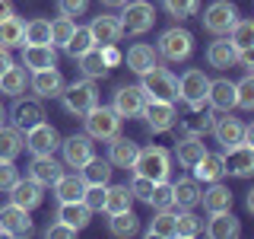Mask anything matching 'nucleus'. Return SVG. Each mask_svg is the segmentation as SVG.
I'll return each mask as SVG.
<instances>
[{
  "mask_svg": "<svg viewBox=\"0 0 254 239\" xmlns=\"http://www.w3.org/2000/svg\"><path fill=\"white\" fill-rule=\"evenodd\" d=\"M133 175H143V179H149V182H165L169 179V172H172V156H169V150L165 147H143L137 150V156H133Z\"/></svg>",
  "mask_w": 254,
  "mask_h": 239,
  "instance_id": "1",
  "label": "nucleus"
},
{
  "mask_svg": "<svg viewBox=\"0 0 254 239\" xmlns=\"http://www.w3.org/2000/svg\"><path fill=\"white\" fill-rule=\"evenodd\" d=\"M121 121H124V118L118 115L111 106H92L83 115L86 134H89L92 140H111V137H118V134H121Z\"/></svg>",
  "mask_w": 254,
  "mask_h": 239,
  "instance_id": "2",
  "label": "nucleus"
},
{
  "mask_svg": "<svg viewBox=\"0 0 254 239\" xmlns=\"http://www.w3.org/2000/svg\"><path fill=\"white\" fill-rule=\"evenodd\" d=\"M140 90L146 99H162V102H175L178 99V80L172 77V70L165 67H156L146 70V74H140Z\"/></svg>",
  "mask_w": 254,
  "mask_h": 239,
  "instance_id": "3",
  "label": "nucleus"
},
{
  "mask_svg": "<svg viewBox=\"0 0 254 239\" xmlns=\"http://www.w3.org/2000/svg\"><path fill=\"white\" fill-rule=\"evenodd\" d=\"M206 96H210V77L197 67L185 70L178 80V99H185V106L190 112H200L206 106Z\"/></svg>",
  "mask_w": 254,
  "mask_h": 239,
  "instance_id": "4",
  "label": "nucleus"
},
{
  "mask_svg": "<svg viewBox=\"0 0 254 239\" xmlns=\"http://www.w3.org/2000/svg\"><path fill=\"white\" fill-rule=\"evenodd\" d=\"M61 102H64V109H67L70 115L83 118L92 106H99V93H95V83H92L89 77L79 80V83H70V86L64 83V90H61Z\"/></svg>",
  "mask_w": 254,
  "mask_h": 239,
  "instance_id": "5",
  "label": "nucleus"
},
{
  "mask_svg": "<svg viewBox=\"0 0 254 239\" xmlns=\"http://www.w3.org/2000/svg\"><path fill=\"white\" fill-rule=\"evenodd\" d=\"M118 22H121V32H127V35H143L156 22V6L146 3V0H127Z\"/></svg>",
  "mask_w": 254,
  "mask_h": 239,
  "instance_id": "6",
  "label": "nucleus"
},
{
  "mask_svg": "<svg viewBox=\"0 0 254 239\" xmlns=\"http://www.w3.org/2000/svg\"><path fill=\"white\" fill-rule=\"evenodd\" d=\"M190 51H194V35H190L188 29H165L162 35H159V45H156V54H162L165 61L178 64V61H188Z\"/></svg>",
  "mask_w": 254,
  "mask_h": 239,
  "instance_id": "7",
  "label": "nucleus"
},
{
  "mask_svg": "<svg viewBox=\"0 0 254 239\" xmlns=\"http://www.w3.org/2000/svg\"><path fill=\"white\" fill-rule=\"evenodd\" d=\"M235 22H238V10L229 0H213L203 13V29L213 32V35H229V29H232Z\"/></svg>",
  "mask_w": 254,
  "mask_h": 239,
  "instance_id": "8",
  "label": "nucleus"
},
{
  "mask_svg": "<svg viewBox=\"0 0 254 239\" xmlns=\"http://www.w3.org/2000/svg\"><path fill=\"white\" fill-rule=\"evenodd\" d=\"M140 118H146V127L153 134L172 131L175 121H178V112H175V102H162V99H146Z\"/></svg>",
  "mask_w": 254,
  "mask_h": 239,
  "instance_id": "9",
  "label": "nucleus"
},
{
  "mask_svg": "<svg viewBox=\"0 0 254 239\" xmlns=\"http://www.w3.org/2000/svg\"><path fill=\"white\" fill-rule=\"evenodd\" d=\"M222 169L229 175H238V179H248L254 172V143H235V147H226L222 153Z\"/></svg>",
  "mask_w": 254,
  "mask_h": 239,
  "instance_id": "10",
  "label": "nucleus"
},
{
  "mask_svg": "<svg viewBox=\"0 0 254 239\" xmlns=\"http://www.w3.org/2000/svg\"><path fill=\"white\" fill-rule=\"evenodd\" d=\"M58 147H61V134L54 131L48 121H38V124H32L26 131V150L32 156H48Z\"/></svg>",
  "mask_w": 254,
  "mask_h": 239,
  "instance_id": "11",
  "label": "nucleus"
},
{
  "mask_svg": "<svg viewBox=\"0 0 254 239\" xmlns=\"http://www.w3.org/2000/svg\"><path fill=\"white\" fill-rule=\"evenodd\" d=\"M61 150H64V163H67L70 169H83V166L95 156L89 134H73V137L61 140Z\"/></svg>",
  "mask_w": 254,
  "mask_h": 239,
  "instance_id": "12",
  "label": "nucleus"
},
{
  "mask_svg": "<svg viewBox=\"0 0 254 239\" xmlns=\"http://www.w3.org/2000/svg\"><path fill=\"white\" fill-rule=\"evenodd\" d=\"M32 233V220H29V211L26 207H16V204H6L0 207V236H29Z\"/></svg>",
  "mask_w": 254,
  "mask_h": 239,
  "instance_id": "13",
  "label": "nucleus"
},
{
  "mask_svg": "<svg viewBox=\"0 0 254 239\" xmlns=\"http://www.w3.org/2000/svg\"><path fill=\"white\" fill-rule=\"evenodd\" d=\"M42 201H45V185H38L35 179H16V185L10 188V204L16 207L35 211Z\"/></svg>",
  "mask_w": 254,
  "mask_h": 239,
  "instance_id": "14",
  "label": "nucleus"
},
{
  "mask_svg": "<svg viewBox=\"0 0 254 239\" xmlns=\"http://www.w3.org/2000/svg\"><path fill=\"white\" fill-rule=\"evenodd\" d=\"M143 106H146V96H143L140 86H121L115 93V102H111V109L121 118H140Z\"/></svg>",
  "mask_w": 254,
  "mask_h": 239,
  "instance_id": "15",
  "label": "nucleus"
},
{
  "mask_svg": "<svg viewBox=\"0 0 254 239\" xmlns=\"http://www.w3.org/2000/svg\"><path fill=\"white\" fill-rule=\"evenodd\" d=\"M64 90V77L58 67H45V70H32V93L38 99H54Z\"/></svg>",
  "mask_w": 254,
  "mask_h": 239,
  "instance_id": "16",
  "label": "nucleus"
},
{
  "mask_svg": "<svg viewBox=\"0 0 254 239\" xmlns=\"http://www.w3.org/2000/svg\"><path fill=\"white\" fill-rule=\"evenodd\" d=\"M238 233H242V223L232 211H216L206 220V236L210 239H235Z\"/></svg>",
  "mask_w": 254,
  "mask_h": 239,
  "instance_id": "17",
  "label": "nucleus"
},
{
  "mask_svg": "<svg viewBox=\"0 0 254 239\" xmlns=\"http://www.w3.org/2000/svg\"><path fill=\"white\" fill-rule=\"evenodd\" d=\"M10 115H13V124L19 127V131H29L32 124L45 121V109H42L38 99H19V96H16V106H13Z\"/></svg>",
  "mask_w": 254,
  "mask_h": 239,
  "instance_id": "18",
  "label": "nucleus"
},
{
  "mask_svg": "<svg viewBox=\"0 0 254 239\" xmlns=\"http://www.w3.org/2000/svg\"><path fill=\"white\" fill-rule=\"evenodd\" d=\"M121 61H127V67L133 70V74H146V70H153L156 64H159V54H156V48L153 45H146V42H137V45H130L127 48V58H121Z\"/></svg>",
  "mask_w": 254,
  "mask_h": 239,
  "instance_id": "19",
  "label": "nucleus"
},
{
  "mask_svg": "<svg viewBox=\"0 0 254 239\" xmlns=\"http://www.w3.org/2000/svg\"><path fill=\"white\" fill-rule=\"evenodd\" d=\"M22 67H29V70L58 67V51H54V45H22Z\"/></svg>",
  "mask_w": 254,
  "mask_h": 239,
  "instance_id": "20",
  "label": "nucleus"
},
{
  "mask_svg": "<svg viewBox=\"0 0 254 239\" xmlns=\"http://www.w3.org/2000/svg\"><path fill=\"white\" fill-rule=\"evenodd\" d=\"M200 182L197 179H178L172 182V198H175V207H181V211H194L197 204H200Z\"/></svg>",
  "mask_w": 254,
  "mask_h": 239,
  "instance_id": "21",
  "label": "nucleus"
},
{
  "mask_svg": "<svg viewBox=\"0 0 254 239\" xmlns=\"http://www.w3.org/2000/svg\"><path fill=\"white\" fill-rule=\"evenodd\" d=\"M137 150H140V147H137L133 140H127V137H121V134H118V137L108 140V163L118 166V169H130Z\"/></svg>",
  "mask_w": 254,
  "mask_h": 239,
  "instance_id": "22",
  "label": "nucleus"
},
{
  "mask_svg": "<svg viewBox=\"0 0 254 239\" xmlns=\"http://www.w3.org/2000/svg\"><path fill=\"white\" fill-rule=\"evenodd\" d=\"M206 102H210L216 112H232L235 109V83L232 80H210V96H206Z\"/></svg>",
  "mask_w": 254,
  "mask_h": 239,
  "instance_id": "23",
  "label": "nucleus"
},
{
  "mask_svg": "<svg viewBox=\"0 0 254 239\" xmlns=\"http://www.w3.org/2000/svg\"><path fill=\"white\" fill-rule=\"evenodd\" d=\"M235 45L229 42V35H216V42L206 48V61H210V67L216 70H226V67H235Z\"/></svg>",
  "mask_w": 254,
  "mask_h": 239,
  "instance_id": "24",
  "label": "nucleus"
},
{
  "mask_svg": "<svg viewBox=\"0 0 254 239\" xmlns=\"http://www.w3.org/2000/svg\"><path fill=\"white\" fill-rule=\"evenodd\" d=\"M210 127H213V134H216V140L222 143V150H226V147H235V143L245 140V127L248 124H242L238 118H216Z\"/></svg>",
  "mask_w": 254,
  "mask_h": 239,
  "instance_id": "25",
  "label": "nucleus"
},
{
  "mask_svg": "<svg viewBox=\"0 0 254 239\" xmlns=\"http://www.w3.org/2000/svg\"><path fill=\"white\" fill-rule=\"evenodd\" d=\"M89 32L95 38V45H115L118 38L124 35L121 32V22H118V16H95L89 22Z\"/></svg>",
  "mask_w": 254,
  "mask_h": 239,
  "instance_id": "26",
  "label": "nucleus"
},
{
  "mask_svg": "<svg viewBox=\"0 0 254 239\" xmlns=\"http://www.w3.org/2000/svg\"><path fill=\"white\" fill-rule=\"evenodd\" d=\"M26 150V131L16 124H0V159H16Z\"/></svg>",
  "mask_w": 254,
  "mask_h": 239,
  "instance_id": "27",
  "label": "nucleus"
},
{
  "mask_svg": "<svg viewBox=\"0 0 254 239\" xmlns=\"http://www.w3.org/2000/svg\"><path fill=\"white\" fill-rule=\"evenodd\" d=\"M61 169H64V166L54 159V153L35 156V159H32V166H29V179H35L38 185H54L58 175H61Z\"/></svg>",
  "mask_w": 254,
  "mask_h": 239,
  "instance_id": "28",
  "label": "nucleus"
},
{
  "mask_svg": "<svg viewBox=\"0 0 254 239\" xmlns=\"http://www.w3.org/2000/svg\"><path fill=\"white\" fill-rule=\"evenodd\" d=\"M190 169H194V179L206 182V185H210V182H219L222 175H226V169H222V153H210V150H206Z\"/></svg>",
  "mask_w": 254,
  "mask_h": 239,
  "instance_id": "29",
  "label": "nucleus"
},
{
  "mask_svg": "<svg viewBox=\"0 0 254 239\" xmlns=\"http://www.w3.org/2000/svg\"><path fill=\"white\" fill-rule=\"evenodd\" d=\"M200 204L206 214H216V211H232V191L219 182H210V188L200 191Z\"/></svg>",
  "mask_w": 254,
  "mask_h": 239,
  "instance_id": "30",
  "label": "nucleus"
},
{
  "mask_svg": "<svg viewBox=\"0 0 254 239\" xmlns=\"http://www.w3.org/2000/svg\"><path fill=\"white\" fill-rule=\"evenodd\" d=\"M58 220L70 223L73 230H83V227H89L92 211H89L83 201H61V207H58Z\"/></svg>",
  "mask_w": 254,
  "mask_h": 239,
  "instance_id": "31",
  "label": "nucleus"
},
{
  "mask_svg": "<svg viewBox=\"0 0 254 239\" xmlns=\"http://www.w3.org/2000/svg\"><path fill=\"white\" fill-rule=\"evenodd\" d=\"M83 188H86V182L79 179L76 172H61L58 182H54V198H58V201H79V198H83Z\"/></svg>",
  "mask_w": 254,
  "mask_h": 239,
  "instance_id": "32",
  "label": "nucleus"
},
{
  "mask_svg": "<svg viewBox=\"0 0 254 239\" xmlns=\"http://www.w3.org/2000/svg\"><path fill=\"white\" fill-rule=\"evenodd\" d=\"M76 64H79V70H83V77H89V80H99V77H105L108 74V64H105V58H102V51H99V45H92L89 51H83L76 58Z\"/></svg>",
  "mask_w": 254,
  "mask_h": 239,
  "instance_id": "33",
  "label": "nucleus"
},
{
  "mask_svg": "<svg viewBox=\"0 0 254 239\" xmlns=\"http://www.w3.org/2000/svg\"><path fill=\"white\" fill-rule=\"evenodd\" d=\"M111 163L108 159H99V156H92L89 163L83 166V169H79V179L86 182V185H108L111 182Z\"/></svg>",
  "mask_w": 254,
  "mask_h": 239,
  "instance_id": "34",
  "label": "nucleus"
},
{
  "mask_svg": "<svg viewBox=\"0 0 254 239\" xmlns=\"http://www.w3.org/2000/svg\"><path fill=\"white\" fill-rule=\"evenodd\" d=\"M203 153H206V147H203V140L197 137V134H188V137L178 140V147H175V156H178V163L185 166V169H190Z\"/></svg>",
  "mask_w": 254,
  "mask_h": 239,
  "instance_id": "35",
  "label": "nucleus"
},
{
  "mask_svg": "<svg viewBox=\"0 0 254 239\" xmlns=\"http://www.w3.org/2000/svg\"><path fill=\"white\" fill-rule=\"evenodd\" d=\"M22 29H26V22L19 19V16H6V19H0V48H22Z\"/></svg>",
  "mask_w": 254,
  "mask_h": 239,
  "instance_id": "36",
  "label": "nucleus"
},
{
  "mask_svg": "<svg viewBox=\"0 0 254 239\" xmlns=\"http://www.w3.org/2000/svg\"><path fill=\"white\" fill-rule=\"evenodd\" d=\"M133 204V195L127 185H108L105 188V204H102V211L105 214H118V211H130Z\"/></svg>",
  "mask_w": 254,
  "mask_h": 239,
  "instance_id": "37",
  "label": "nucleus"
},
{
  "mask_svg": "<svg viewBox=\"0 0 254 239\" xmlns=\"http://www.w3.org/2000/svg\"><path fill=\"white\" fill-rule=\"evenodd\" d=\"M108 230L115 236H121V239H127V236H137V230H140V220H137V214L133 211H118V214H108Z\"/></svg>",
  "mask_w": 254,
  "mask_h": 239,
  "instance_id": "38",
  "label": "nucleus"
},
{
  "mask_svg": "<svg viewBox=\"0 0 254 239\" xmlns=\"http://www.w3.org/2000/svg\"><path fill=\"white\" fill-rule=\"evenodd\" d=\"M0 93H6V96H22L26 93V67L10 64V67L0 74Z\"/></svg>",
  "mask_w": 254,
  "mask_h": 239,
  "instance_id": "39",
  "label": "nucleus"
},
{
  "mask_svg": "<svg viewBox=\"0 0 254 239\" xmlns=\"http://www.w3.org/2000/svg\"><path fill=\"white\" fill-rule=\"evenodd\" d=\"M26 45H51V19H29L22 29Z\"/></svg>",
  "mask_w": 254,
  "mask_h": 239,
  "instance_id": "40",
  "label": "nucleus"
},
{
  "mask_svg": "<svg viewBox=\"0 0 254 239\" xmlns=\"http://www.w3.org/2000/svg\"><path fill=\"white\" fill-rule=\"evenodd\" d=\"M229 42L235 45V51H248L254 48V22L251 19H238L232 29H229Z\"/></svg>",
  "mask_w": 254,
  "mask_h": 239,
  "instance_id": "41",
  "label": "nucleus"
},
{
  "mask_svg": "<svg viewBox=\"0 0 254 239\" xmlns=\"http://www.w3.org/2000/svg\"><path fill=\"white\" fill-rule=\"evenodd\" d=\"M149 239H175V214L172 211H156V217L149 220Z\"/></svg>",
  "mask_w": 254,
  "mask_h": 239,
  "instance_id": "42",
  "label": "nucleus"
},
{
  "mask_svg": "<svg viewBox=\"0 0 254 239\" xmlns=\"http://www.w3.org/2000/svg\"><path fill=\"white\" fill-rule=\"evenodd\" d=\"M200 230H203V223H200V217H197V214H190V211L175 214V236L194 239V236H200Z\"/></svg>",
  "mask_w": 254,
  "mask_h": 239,
  "instance_id": "43",
  "label": "nucleus"
},
{
  "mask_svg": "<svg viewBox=\"0 0 254 239\" xmlns=\"http://www.w3.org/2000/svg\"><path fill=\"white\" fill-rule=\"evenodd\" d=\"M92 45H95V38H92L89 26H76V29H73V35H70V42L64 45V51H67L70 58H79V54L89 51Z\"/></svg>",
  "mask_w": 254,
  "mask_h": 239,
  "instance_id": "44",
  "label": "nucleus"
},
{
  "mask_svg": "<svg viewBox=\"0 0 254 239\" xmlns=\"http://www.w3.org/2000/svg\"><path fill=\"white\" fill-rule=\"evenodd\" d=\"M76 22L70 19V16H58V19H51V45L54 48H64L70 42V35H73Z\"/></svg>",
  "mask_w": 254,
  "mask_h": 239,
  "instance_id": "45",
  "label": "nucleus"
},
{
  "mask_svg": "<svg viewBox=\"0 0 254 239\" xmlns=\"http://www.w3.org/2000/svg\"><path fill=\"white\" fill-rule=\"evenodd\" d=\"M235 109H242V112L254 109V77L251 74H245V80L235 83Z\"/></svg>",
  "mask_w": 254,
  "mask_h": 239,
  "instance_id": "46",
  "label": "nucleus"
},
{
  "mask_svg": "<svg viewBox=\"0 0 254 239\" xmlns=\"http://www.w3.org/2000/svg\"><path fill=\"white\" fill-rule=\"evenodd\" d=\"M149 204L156 207V211H172L175 207V198H172V182H156L153 185V195H149Z\"/></svg>",
  "mask_w": 254,
  "mask_h": 239,
  "instance_id": "47",
  "label": "nucleus"
},
{
  "mask_svg": "<svg viewBox=\"0 0 254 239\" xmlns=\"http://www.w3.org/2000/svg\"><path fill=\"white\" fill-rule=\"evenodd\" d=\"M162 6L169 10V16H175V19H188V16L197 13L200 0H162Z\"/></svg>",
  "mask_w": 254,
  "mask_h": 239,
  "instance_id": "48",
  "label": "nucleus"
},
{
  "mask_svg": "<svg viewBox=\"0 0 254 239\" xmlns=\"http://www.w3.org/2000/svg\"><path fill=\"white\" fill-rule=\"evenodd\" d=\"M105 188H108V185H86L79 201L89 207V211H102V204H105Z\"/></svg>",
  "mask_w": 254,
  "mask_h": 239,
  "instance_id": "49",
  "label": "nucleus"
},
{
  "mask_svg": "<svg viewBox=\"0 0 254 239\" xmlns=\"http://www.w3.org/2000/svg\"><path fill=\"white\" fill-rule=\"evenodd\" d=\"M19 179V169L13 166V159H0V191H10Z\"/></svg>",
  "mask_w": 254,
  "mask_h": 239,
  "instance_id": "50",
  "label": "nucleus"
},
{
  "mask_svg": "<svg viewBox=\"0 0 254 239\" xmlns=\"http://www.w3.org/2000/svg\"><path fill=\"white\" fill-rule=\"evenodd\" d=\"M153 185H156V182L143 179V175H133V182H130L127 188H130V195H133V198H140V201H146V204H149V195H153Z\"/></svg>",
  "mask_w": 254,
  "mask_h": 239,
  "instance_id": "51",
  "label": "nucleus"
},
{
  "mask_svg": "<svg viewBox=\"0 0 254 239\" xmlns=\"http://www.w3.org/2000/svg\"><path fill=\"white\" fill-rule=\"evenodd\" d=\"M58 10H61V16H83L86 10H89V0H58Z\"/></svg>",
  "mask_w": 254,
  "mask_h": 239,
  "instance_id": "52",
  "label": "nucleus"
},
{
  "mask_svg": "<svg viewBox=\"0 0 254 239\" xmlns=\"http://www.w3.org/2000/svg\"><path fill=\"white\" fill-rule=\"evenodd\" d=\"M76 233H79V230H73L70 223H64V220H54L51 227L45 230V236H48V239H73Z\"/></svg>",
  "mask_w": 254,
  "mask_h": 239,
  "instance_id": "53",
  "label": "nucleus"
},
{
  "mask_svg": "<svg viewBox=\"0 0 254 239\" xmlns=\"http://www.w3.org/2000/svg\"><path fill=\"white\" fill-rule=\"evenodd\" d=\"M181 124H185V131L188 134H197V137H200V134L203 131H210V124H213V118H194V121H181Z\"/></svg>",
  "mask_w": 254,
  "mask_h": 239,
  "instance_id": "54",
  "label": "nucleus"
},
{
  "mask_svg": "<svg viewBox=\"0 0 254 239\" xmlns=\"http://www.w3.org/2000/svg\"><path fill=\"white\" fill-rule=\"evenodd\" d=\"M99 51H102V58H105L108 67H118V64H121V51H118L115 45H99Z\"/></svg>",
  "mask_w": 254,
  "mask_h": 239,
  "instance_id": "55",
  "label": "nucleus"
},
{
  "mask_svg": "<svg viewBox=\"0 0 254 239\" xmlns=\"http://www.w3.org/2000/svg\"><path fill=\"white\" fill-rule=\"evenodd\" d=\"M13 64V58H10V48H0V74H3L6 67Z\"/></svg>",
  "mask_w": 254,
  "mask_h": 239,
  "instance_id": "56",
  "label": "nucleus"
},
{
  "mask_svg": "<svg viewBox=\"0 0 254 239\" xmlns=\"http://www.w3.org/2000/svg\"><path fill=\"white\" fill-rule=\"evenodd\" d=\"M6 16H13V3L10 0H0V19H6Z\"/></svg>",
  "mask_w": 254,
  "mask_h": 239,
  "instance_id": "57",
  "label": "nucleus"
},
{
  "mask_svg": "<svg viewBox=\"0 0 254 239\" xmlns=\"http://www.w3.org/2000/svg\"><path fill=\"white\" fill-rule=\"evenodd\" d=\"M102 3H105V6H124L127 0H102Z\"/></svg>",
  "mask_w": 254,
  "mask_h": 239,
  "instance_id": "58",
  "label": "nucleus"
},
{
  "mask_svg": "<svg viewBox=\"0 0 254 239\" xmlns=\"http://www.w3.org/2000/svg\"><path fill=\"white\" fill-rule=\"evenodd\" d=\"M3 121H6V109L0 106V124H3Z\"/></svg>",
  "mask_w": 254,
  "mask_h": 239,
  "instance_id": "59",
  "label": "nucleus"
}]
</instances>
